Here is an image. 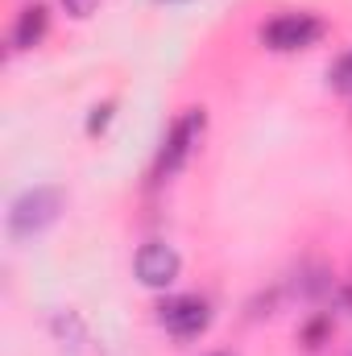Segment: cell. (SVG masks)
Masks as SVG:
<instances>
[{
	"label": "cell",
	"mask_w": 352,
	"mask_h": 356,
	"mask_svg": "<svg viewBox=\"0 0 352 356\" xmlns=\"http://www.w3.org/2000/svg\"><path fill=\"white\" fill-rule=\"evenodd\" d=\"M112 108H116L112 99H104L99 108H91V116H88V133H99V129H104V124L112 120Z\"/></svg>",
	"instance_id": "9"
},
{
	"label": "cell",
	"mask_w": 352,
	"mask_h": 356,
	"mask_svg": "<svg viewBox=\"0 0 352 356\" xmlns=\"http://www.w3.org/2000/svg\"><path fill=\"white\" fill-rule=\"evenodd\" d=\"M63 211V191L58 186H33L25 191L13 207H8V232L13 241H33L38 232H46Z\"/></svg>",
	"instance_id": "1"
},
{
	"label": "cell",
	"mask_w": 352,
	"mask_h": 356,
	"mask_svg": "<svg viewBox=\"0 0 352 356\" xmlns=\"http://www.w3.org/2000/svg\"><path fill=\"white\" fill-rule=\"evenodd\" d=\"M46 29H50L46 8H42V4H29V8H21L17 21H13V46H17V50H33V46L46 38Z\"/></svg>",
	"instance_id": "6"
},
{
	"label": "cell",
	"mask_w": 352,
	"mask_h": 356,
	"mask_svg": "<svg viewBox=\"0 0 352 356\" xmlns=\"http://www.w3.org/2000/svg\"><path fill=\"white\" fill-rule=\"evenodd\" d=\"M332 83H336L340 91H349V95H352V50L344 54V58H340V63H336V67H332Z\"/></svg>",
	"instance_id": "8"
},
{
	"label": "cell",
	"mask_w": 352,
	"mask_h": 356,
	"mask_svg": "<svg viewBox=\"0 0 352 356\" xmlns=\"http://www.w3.org/2000/svg\"><path fill=\"white\" fill-rule=\"evenodd\" d=\"M211 356H228V353H211Z\"/></svg>",
	"instance_id": "11"
},
{
	"label": "cell",
	"mask_w": 352,
	"mask_h": 356,
	"mask_svg": "<svg viewBox=\"0 0 352 356\" xmlns=\"http://www.w3.org/2000/svg\"><path fill=\"white\" fill-rule=\"evenodd\" d=\"M54 332H58V340H67V332H71V348H79L83 344V327H79V319L67 311V315H54Z\"/></svg>",
	"instance_id": "7"
},
{
	"label": "cell",
	"mask_w": 352,
	"mask_h": 356,
	"mask_svg": "<svg viewBox=\"0 0 352 356\" xmlns=\"http://www.w3.org/2000/svg\"><path fill=\"white\" fill-rule=\"evenodd\" d=\"M158 319H162V327H166L170 336L195 340L199 332H207L211 307H207V298H199V294H178V298H170V302L158 307Z\"/></svg>",
	"instance_id": "4"
},
{
	"label": "cell",
	"mask_w": 352,
	"mask_h": 356,
	"mask_svg": "<svg viewBox=\"0 0 352 356\" xmlns=\"http://www.w3.org/2000/svg\"><path fill=\"white\" fill-rule=\"evenodd\" d=\"M95 4H99V0H63V8H67L71 17H88V13H95Z\"/></svg>",
	"instance_id": "10"
},
{
	"label": "cell",
	"mask_w": 352,
	"mask_h": 356,
	"mask_svg": "<svg viewBox=\"0 0 352 356\" xmlns=\"http://www.w3.org/2000/svg\"><path fill=\"white\" fill-rule=\"evenodd\" d=\"M319 33H323L319 17H311V13H282L262 29V42L269 50H307V46L319 42Z\"/></svg>",
	"instance_id": "3"
},
{
	"label": "cell",
	"mask_w": 352,
	"mask_h": 356,
	"mask_svg": "<svg viewBox=\"0 0 352 356\" xmlns=\"http://www.w3.org/2000/svg\"><path fill=\"white\" fill-rule=\"evenodd\" d=\"M133 269H137V282H141V286L166 290V286L178 277V253L170 249V245H162V241H150V245L137 249Z\"/></svg>",
	"instance_id": "5"
},
{
	"label": "cell",
	"mask_w": 352,
	"mask_h": 356,
	"mask_svg": "<svg viewBox=\"0 0 352 356\" xmlns=\"http://www.w3.org/2000/svg\"><path fill=\"white\" fill-rule=\"evenodd\" d=\"M203 129H207L203 108H186L175 124H170V133H166V141H162V149H158V166H154V175L162 178V182H166V178H175L178 170L186 166V158L195 154V145H199Z\"/></svg>",
	"instance_id": "2"
}]
</instances>
